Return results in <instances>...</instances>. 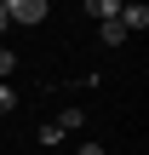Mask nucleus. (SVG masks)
<instances>
[{"label": "nucleus", "mask_w": 149, "mask_h": 155, "mask_svg": "<svg viewBox=\"0 0 149 155\" xmlns=\"http://www.w3.org/2000/svg\"><path fill=\"white\" fill-rule=\"evenodd\" d=\"M11 109H17V92H11V86L0 81V115H11Z\"/></svg>", "instance_id": "nucleus-6"}, {"label": "nucleus", "mask_w": 149, "mask_h": 155, "mask_svg": "<svg viewBox=\"0 0 149 155\" xmlns=\"http://www.w3.org/2000/svg\"><path fill=\"white\" fill-rule=\"evenodd\" d=\"M6 17L11 23H40L46 17V0H6Z\"/></svg>", "instance_id": "nucleus-1"}, {"label": "nucleus", "mask_w": 149, "mask_h": 155, "mask_svg": "<svg viewBox=\"0 0 149 155\" xmlns=\"http://www.w3.org/2000/svg\"><path fill=\"white\" fill-rule=\"evenodd\" d=\"M115 23H121V29H126V35H138V29H149V6H144V0H126V6H121V17H115Z\"/></svg>", "instance_id": "nucleus-2"}, {"label": "nucleus", "mask_w": 149, "mask_h": 155, "mask_svg": "<svg viewBox=\"0 0 149 155\" xmlns=\"http://www.w3.org/2000/svg\"><path fill=\"white\" fill-rule=\"evenodd\" d=\"M121 6H126V0H86V12H92L98 23H109V17H121Z\"/></svg>", "instance_id": "nucleus-3"}, {"label": "nucleus", "mask_w": 149, "mask_h": 155, "mask_svg": "<svg viewBox=\"0 0 149 155\" xmlns=\"http://www.w3.org/2000/svg\"><path fill=\"white\" fill-rule=\"evenodd\" d=\"M0 6H6V0H0Z\"/></svg>", "instance_id": "nucleus-10"}, {"label": "nucleus", "mask_w": 149, "mask_h": 155, "mask_svg": "<svg viewBox=\"0 0 149 155\" xmlns=\"http://www.w3.org/2000/svg\"><path fill=\"white\" fill-rule=\"evenodd\" d=\"M11 69H17V58H11V46H0V81H6Z\"/></svg>", "instance_id": "nucleus-7"}, {"label": "nucleus", "mask_w": 149, "mask_h": 155, "mask_svg": "<svg viewBox=\"0 0 149 155\" xmlns=\"http://www.w3.org/2000/svg\"><path fill=\"white\" fill-rule=\"evenodd\" d=\"M80 155H103V150H98V144H80Z\"/></svg>", "instance_id": "nucleus-8"}, {"label": "nucleus", "mask_w": 149, "mask_h": 155, "mask_svg": "<svg viewBox=\"0 0 149 155\" xmlns=\"http://www.w3.org/2000/svg\"><path fill=\"white\" fill-rule=\"evenodd\" d=\"M80 127H86V115H80L75 104H69V109H57V132H80Z\"/></svg>", "instance_id": "nucleus-4"}, {"label": "nucleus", "mask_w": 149, "mask_h": 155, "mask_svg": "<svg viewBox=\"0 0 149 155\" xmlns=\"http://www.w3.org/2000/svg\"><path fill=\"white\" fill-rule=\"evenodd\" d=\"M98 35H103V46H121V40H126V29H121L115 17H109V23H98Z\"/></svg>", "instance_id": "nucleus-5"}, {"label": "nucleus", "mask_w": 149, "mask_h": 155, "mask_svg": "<svg viewBox=\"0 0 149 155\" xmlns=\"http://www.w3.org/2000/svg\"><path fill=\"white\" fill-rule=\"evenodd\" d=\"M6 23H11V17H6V6H0V35H6Z\"/></svg>", "instance_id": "nucleus-9"}]
</instances>
